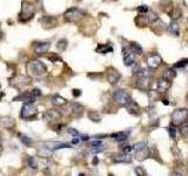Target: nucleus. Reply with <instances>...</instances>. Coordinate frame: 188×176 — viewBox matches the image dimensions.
I'll return each mask as SVG.
<instances>
[{
    "label": "nucleus",
    "mask_w": 188,
    "mask_h": 176,
    "mask_svg": "<svg viewBox=\"0 0 188 176\" xmlns=\"http://www.w3.org/2000/svg\"><path fill=\"white\" fill-rule=\"evenodd\" d=\"M128 135H129V131H116V133L111 134V138L116 142H122V141L127 140Z\"/></svg>",
    "instance_id": "19"
},
{
    "label": "nucleus",
    "mask_w": 188,
    "mask_h": 176,
    "mask_svg": "<svg viewBox=\"0 0 188 176\" xmlns=\"http://www.w3.org/2000/svg\"><path fill=\"white\" fill-rule=\"evenodd\" d=\"M109 176H112V175H109Z\"/></svg>",
    "instance_id": "48"
},
{
    "label": "nucleus",
    "mask_w": 188,
    "mask_h": 176,
    "mask_svg": "<svg viewBox=\"0 0 188 176\" xmlns=\"http://www.w3.org/2000/svg\"><path fill=\"white\" fill-rule=\"evenodd\" d=\"M69 110H71V113L73 115L80 116V115L83 113L85 107H83V105H80V103H72V105L69 106Z\"/></svg>",
    "instance_id": "20"
},
{
    "label": "nucleus",
    "mask_w": 188,
    "mask_h": 176,
    "mask_svg": "<svg viewBox=\"0 0 188 176\" xmlns=\"http://www.w3.org/2000/svg\"><path fill=\"white\" fill-rule=\"evenodd\" d=\"M80 136H81V135H80ZM80 136H74V138H73V140H72V143H73V145H78V143L81 141Z\"/></svg>",
    "instance_id": "41"
},
{
    "label": "nucleus",
    "mask_w": 188,
    "mask_h": 176,
    "mask_svg": "<svg viewBox=\"0 0 188 176\" xmlns=\"http://www.w3.org/2000/svg\"><path fill=\"white\" fill-rule=\"evenodd\" d=\"M1 96H2V93H0V100H1Z\"/></svg>",
    "instance_id": "45"
},
{
    "label": "nucleus",
    "mask_w": 188,
    "mask_h": 176,
    "mask_svg": "<svg viewBox=\"0 0 188 176\" xmlns=\"http://www.w3.org/2000/svg\"><path fill=\"white\" fill-rule=\"evenodd\" d=\"M188 120V109L186 108H179L175 109L171 115V123L175 127H180L182 124L187 123Z\"/></svg>",
    "instance_id": "1"
},
{
    "label": "nucleus",
    "mask_w": 188,
    "mask_h": 176,
    "mask_svg": "<svg viewBox=\"0 0 188 176\" xmlns=\"http://www.w3.org/2000/svg\"><path fill=\"white\" fill-rule=\"evenodd\" d=\"M27 164H28V167L32 169L38 168V162L33 156H27Z\"/></svg>",
    "instance_id": "29"
},
{
    "label": "nucleus",
    "mask_w": 188,
    "mask_h": 176,
    "mask_svg": "<svg viewBox=\"0 0 188 176\" xmlns=\"http://www.w3.org/2000/svg\"><path fill=\"white\" fill-rule=\"evenodd\" d=\"M133 150H134L135 157L138 160L142 161L150 157L149 148L147 147L146 143H143V142H136V143H134L133 145Z\"/></svg>",
    "instance_id": "3"
},
{
    "label": "nucleus",
    "mask_w": 188,
    "mask_h": 176,
    "mask_svg": "<svg viewBox=\"0 0 188 176\" xmlns=\"http://www.w3.org/2000/svg\"><path fill=\"white\" fill-rule=\"evenodd\" d=\"M14 124L15 122L12 117H8V116L0 117V126L4 128H12V127H14Z\"/></svg>",
    "instance_id": "21"
},
{
    "label": "nucleus",
    "mask_w": 188,
    "mask_h": 176,
    "mask_svg": "<svg viewBox=\"0 0 188 176\" xmlns=\"http://www.w3.org/2000/svg\"><path fill=\"white\" fill-rule=\"evenodd\" d=\"M171 176H183L181 173H178V171H173V173H171Z\"/></svg>",
    "instance_id": "42"
},
{
    "label": "nucleus",
    "mask_w": 188,
    "mask_h": 176,
    "mask_svg": "<svg viewBox=\"0 0 188 176\" xmlns=\"http://www.w3.org/2000/svg\"><path fill=\"white\" fill-rule=\"evenodd\" d=\"M122 53H123V63L126 66H132L135 63V54L131 51V48H122Z\"/></svg>",
    "instance_id": "7"
},
{
    "label": "nucleus",
    "mask_w": 188,
    "mask_h": 176,
    "mask_svg": "<svg viewBox=\"0 0 188 176\" xmlns=\"http://www.w3.org/2000/svg\"><path fill=\"white\" fill-rule=\"evenodd\" d=\"M132 150H133V147H131V145H125V147H122V153L131 154Z\"/></svg>",
    "instance_id": "37"
},
{
    "label": "nucleus",
    "mask_w": 188,
    "mask_h": 176,
    "mask_svg": "<svg viewBox=\"0 0 188 176\" xmlns=\"http://www.w3.org/2000/svg\"><path fill=\"white\" fill-rule=\"evenodd\" d=\"M107 81L111 84H115L119 82V80L121 79V75L119 72L114 70V69H109V72L107 73Z\"/></svg>",
    "instance_id": "14"
},
{
    "label": "nucleus",
    "mask_w": 188,
    "mask_h": 176,
    "mask_svg": "<svg viewBox=\"0 0 188 176\" xmlns=\"http://www.w3.org/2000/svg\"><path fill=\"white\" fill-rule=\"evenodd\" d=\"M98 163H99V159L97 157V156H95V157L93 159V164H94V166H97Z\"/></svg>",
    "instance_id": "43"
},
{
    "label": "nucleus",
    "mask_w": 188,
    "mask_h": 176,
    "mask_svg": "<svg viewBox=\"0 0 188 176\" xmlns=\"http://www.w3.org/2000/svg\"><path fill=\"white\" fill-rule=\"evenodd\" d=\"M168 31H169V33L174 34L175 37L179 35V25H178V23L176 21H172V23H169V26H168Z\"/></svg>",
    "instance_id": "24"
},
{
    "label": "nucleus",
    "mask_w": 188,
    "mask_h": 176,
    "mask_svg": "<svg viewBox=\"0 0 188 176\" xmlns=\"http://www.w3.org/2000/svg\"><path fill=\"white\" fill-rule=\"evenodd\" d=\"M113 161L115 163H129L132 161V156L131 154H125V153H119L113 155Z\"/></svg>",
    "instance_id": "12"
},
{
    "label": "nucleus",
    "mask_w": 188,
    "mask_h": 176,
    "mask_svg": "<svg viewBox=\"0 0 188 176\" xmlns=\"http://www.w3.org/2000/svg\"><path fill=\"white\" fill-rule=\"evenodd\" d=\"M32 93L34 94V96H35V98H40V96H41V91H40V89H38V88H34V89L32 91Z\"/></svg>",
    "instance_id": "39"
},
{
    "label": "nucleus",
    "mask_w": 188,
    "mask_h": 176,
    "mask_svg": "<svg viewBox=\"0 0 188 176\" xmlns=\"http://www.w3.org/2000/svg\"><path fill=\"white\" fill-rule=\"evenodd\" d=\"M162 63V59L158 54H152L147 59V66L150 69H157L160 67V65Z\"/></svg>",
    "instance_id": "8"
},
{
    "label": "nucleus",
    "mask_w": 188,
    "mask_h": 176,
    "mask_svg": "<svg viewBox=\"0 0 188 176\" xmlns=\"http://www.w3.org/2000/svg\"><path fill=\"white\" fill-rule=\"evenodd\" d=\"M172 153H173V155H174L175 161H178V162H181V161H182V153H181V150L176 147V145H173V147H172Z\"/></svg>",
    "instance_id": "25"
},
{
    "label": "nucleus",
    "mask_w": 188,
    "mask_h": 176,
    "mask_svg": "<svg viewBox=\"0 0 188 176\" xmlns=\"http://www.w3.org/2000/svg\"><path fill=\"white\" fill-rule=\"evenodd\" d=\"M126 109L128 110V113H129V114H133V115H135V116H138V115L141 114L140 107H139V105L136 103L134 100H132L127 106H126Z\"/></svg>",
    "instance_id": "17"
},
{
    "label": "nucleus",
    "mask_w": 188,
    "mask_h": 176,
    "mask_svg": "<svg viewBox=\"0 0 188 176\" xmlns=\"http://www.w3.org/2000/svg\"><path fill=\"white\" fill-rule=\"evenodd\" d=\"M64 16H65V20L68 21V23H76V21H79L83 16V12L80 11L79 8L72 7L68 8L67 11L65 12Z\"/></svg>",
    "instance_id": "5"
},
{
    "label": "nucleus",
    "mask_w": 188,
    "mask_h": 176,
    "mask_svg": "<svg viewBox=\"0 0 188 176\" xmlns=\"http://www.w3.org/2000/svg\"><path fill=\"white\" fill-rule=\"evenodd\" d=\"M60 112L59 110H55V109H50V110H46L42 117L46 122H53V121H57L60 119Z\"/></svg>",
    "instance_id": "10"
},
{
    "label": "nucleus",
    "mask_w": 188,
    "mask_h": 176,
    "mask_svg": "<svg viewBox=\"0 0 188 176\" xmlns=\"http://www.w3.org/2000/svg\"><path fill=\"white\" fill-rule=\"evenodd\" d=\"M95 51L100 54H106V53H111L113 52V47L111 45H99Z\"/></svg>",
    "instance_id": "22"
},
{
    "label": "nucleus",
    "mask_w": 188,
    "mask_h": 176,
    "mask_svg": "<svg viewBox=\"0 0 188 176\" xmlns=\"http://www.w3.org/2000/svg\"><path fill=\"white\" fill-rule=\"evenodd\" d=\"M28 72H30L31 75L35 77H44L46 73H47V67L45 66V63L40 60H33L28 63L27 66Z\"/></svg>",
    "instance_id": "2"
},
{
    "label": "nucleus",
    "mask_w": 188,
    "mask_h": 176,
    "mask_svg": "<svg viewBox=\"0 0 188 176\" xmlns=\"http://www.w3.org/2000/svg\"><path fill=\"white\" fill-rule=\"evenodd\" d=\"M134 173H135L136 176H146V170L143 169V167L141 166H138L134 168Z\"/></svg>",
    "instance_id": "31"
},
{
    "label": "nucleus",
    "mask_w": 188,
    "mask_h": 176,
    "mask_svg": "<svg viewBox=\"0 0 188 176\" xmlns=\"http://www.w3.org/2000/svg\"><path fill=\"white\" fill-rule=\"evenodd\" d=\"M79 1H80V0H79Z\"/></svg>",
    "instance_id": "49"
},
{
    "label": "nucleus",
    "mask_w": 188,
    "mask_h": 176,
    "mask_svg": "<svg viewBox=\"0 0 188 176\" xmlns=\"http://www.w3.org/2000/svg\"><path fill=\"white\" fill-rule=\"evenodd\" d=\"M34 14V8L31 4H27L26 1L23 2V8H21V19L23 20H27V19H31Z\"/></svg>",
    "instance_id": "9"
},
{
    "label": "nucleus",
    "mask_w": 188,
    "mask_h": 176,
    "mask_svg": "<svg viewBox=\"0 0 188 176\" xmlns=\"http://www.w3.org/2000/svg\"><path fill=\"white\" fill-rule=\"evenodd\" d=\"M67 131L71 134V135H73V136H80V135H81V134H80L76 129H74V128H68Z\"/></svg>",
    "instance_id": "36"
},
{
    "label": "nucleus",
    "mask_w": 188,
    "mask_h": 176,
    "mask_svg": "<svg viewBox=\"0 0 188 176\" xmlns=\"http://www.w3.org/2000/svg\"><path fill=\"white\" fill-rule=\"evenodd\" d=\"M88 145L92 147V148H99V147H102L104 143H102V141H100V140H98V141L95 140V141H92V142H90Z\"/></svg>",
    "instance_id": "33"
},
{
    "label": "nucleus",
    "mask_w": 188,
    "mask_h": 176,
    "mask_svg": "<svg viewBox=\"0 0 188 176\" xmlns=\"http://www.w3.org/2000/svg\"><path fill=\"white\" fill-rule=\"evenodd\" d=\"M51 103L53 106H57V107H61V106H65L67 103V101L65 98H62L59 94H55L51 98Z\"/></svg>",
    "instance_id": "18"
},
{
    "label": "nucleus",
    "mask_w": 188,
    "mask_h": 176,
    "mask_svg": "<svg viewBox=\"0 0 188 176\" xmlns=\"http://www.w3.org/2000/svg\"><path fill=\"white\" fill-rule=\"evenodd\" d=\"M187 100H188V96H187Z\"/></svg>",
    "instance_id": "47"
},
{
    "label": "nucleus",
    "mask_w": 188,
    "mask_h": 176,
    "mask_svg": "<svg viewBox=\"0 0 188 176\" xmlns=\"http://www.w3.org/2000/svg\"><path fill=\"white\" fill-rule=\"evenodd\" d=\"M159 94L160 93L155 92V91H149L148 92V98H149L150 101H154V100H157L159 98Z\"/></svg>",
    "instance_id": "34"
},
{
    "label": "nucleus",
    "mask_w": 188,
    "mask_h": 176,
    "mask_svg": "<svg viewBox=\"0 0 188 176\" xmlns=\"http://www.w3.org/2000/svg\"><path fill=\"white\" fill-rule=\"evenodd\" d=\"M45 147L50 150H57V149H62V148H71V145L65 143V142H46Z\"/></svg>",
    "instance_id": "13"
},
{
    "label": "nucleus",
    "mask_w": 188,
    "mask_h": 176,
    "mask_svg": "<svg viewBox=\"0 0 188 176\" xmlns=\"http://www.w3.org/2000/svg\"><path fill=\"white\" fill-rule=\"evenodd\" d=\"M167 131H168L169 138H172V140H176V128H175V126H173L171 123V126L167 128Z\"/></svg>",
    "instance_id": "28"
},
{
    "label": "nucleus",
    "mask_w": 188,
    "mask_h": 176,
    "mask_svg": "<svg viewBox=\"0 0 188 176\" xmlns=\"http://www.w3.org/2000/svg\"><path fill=\"white\" fill-rule=\"evenodd\" d=\"M72 92H73L72 94H73L74 98H79V96L81 95V91H80V89H73Z\"/></svg>",
    "instance_id": "40"
},
{
    "label": "nucleus",
    "mask_w": 188,
    "mask_h": 176,
    "mask_svg": "<svg viewBox=\"0 0 188 176\" xmlns=\"http://www.w3.org/2000/svg\"><path fill=\"white\" fill-rule=\"evenodd\" d=\"M138 11H139L140 13H147V12H148V7H147L146 5H143V6H139Z\"/></svg>",
    "instance_id": "38"
},
{
    "label": "nucleus",
    "mask_w": 188,
    "mask_h": 176,
    "mask_svg": "<svg viewBox=\"0 0 188 176\" xmlns=\"http://www.w3.org/2000/svg\"><path fill=\"white\" fill-rule=\"evenodd\" d=\"M113 100L122 107H126L128 103L132 101V98L129 95V93H127L125 89H116L113 92Z\"/></svg>",
    "instance_id": "4"
},
{
    "label": "nucleus",
    "mask_w": 188,
    "mask_h": 176,
    "mask_svg": "<svg viewBox=\"0 0 188 176\" xmlns=\"http://www.w3.org/2000/svg\"><path fill=\"white\" fill-rule=\"evenodd\" d=\"M38 114V109L37 107L33 105V103H25L21 108V112H20V116L21 119H32Z\"/></svg>",
    "instance_id": "6"
},
{
    "label": "nucleus",
    "mask_w": 188,
    "mask_h": 176,
    "mask_svg": "<svg viewBox=\"0 0 188 176\" xmlns=\"http://www.w3.org/2000/svg\"><path fill=\"white\" fill-rule=\"evenodd\" d=\"M131 51H132L134 54H138V55H141V54L143 53L142 47L140 46L139 44H136V42H132V44H131Z\"/></svg>",
    "instance_id": "26"
},
{
    "label": "nucleus",
    "mask_w": 188,
    "mask_h": 176,
    "mask_svg": "<svg viewBox=\"0 0 188 176\" xmlns=\"http://www.w3.org/2000/svg\"><path fill=\"white\" fill-rule=\"evenodd\" d=\"M50 48H51V44L50 42H40L34 48V53L37 54V55H41V54L47 53L50 51Z\"/></svg>",
    "instance_id": "16"
},
{
    "label": "nucleus",
    "mask_w": 188,
    "mask_h": 176,
    "mask_svg": "<svg viewBox=\"0 0 188 176\" xmlns=\"http://www.w3.org/2000/svg\"><path fill=\"white\" fill-rule=\"evenodd\" d=\"M17 100L24 101L25 103H33V102L37 100V98L34 96V94H33L32 92H27V93H23L21 95L17 96V98L14 99V101H17Z\"/></svg>",
    "instance_id": "15"
},
{
    "label": "nucleus",
    "mask_w": 188,
    "mask_h": 176,
    "mask_svg": "<svg viewBox=\"0 0 188 176\" xmlns=\"http://www.w3.org/2000/svg\"><path fill=\"white\" fill-rule=\"evenodd\" d=\"M180 134L183 138H188V123H185L180 126Z\"/></svg>",
    "instance_id": "30"
},
{
    "label": "nucleus",
    "mask_w": 188,
    "mask_h": 176,
    "mask_svg": "<svg viewBox=\"0 0 188 176\" xmlns=\"http://www.w3.org/2000/svg\"><path fill=\"white\" fill-rule=\"evenodd\" d=\"M187 65H188V59L187 58H185V59H181V60H179L178 62H175L173 68H183V67H186Z\"/></svg>",
    "instance_id": "27"
},
{
    "label": "nucleus",
    "mask_w": 188,
    "mask_h": 176,
    "mask_svg": "<svg viewBox=\"0 0 188 176\" xmlns=\"http://www.w3.org/2000/svg\"><path fill=\"white\" fill-rule=\"evenodd\" d=\"M79 176H85V175H83V174H80V175H79Z\"/></svg>",
    "instance_id": "46"
},
{
    "label": "nucleus",
    "mask_w": 188,
    "mask_h": 176,
    "mask_svg": "<svg viewBox=\"0 0 188 176\" xmlns=\"http://www.w3.org/2000/svg\"><path fill=\"white\" fill-rule=\"evenodd\" d=\"M1 153H2V145H0V155H1Z\"/></svg>",
    "instance_id": "44"
},
{
    "label": "nucleus",
    "mask_w": 188,
    "mask_h": 176,
    "mask_svg": "<svg viewBox=\"0 0 188 176\" xmlns=\"http://www.w3.org/2000/svg\"><path fill=\"white\" fill-rule=\"evenodd\" d=\"M57 47H58V49H59V51H65V49H66V47H67V41H66L65 39H62V40H60V41L58 42Z\"/></svg>",
    "instance_id": "32"
},
{
    "label": "nucleus",
    "mask_w": 188,
    "mask_h": 176,
    "mask_svg": "<svg viewBox=\"0 0 188 176\" xmlns=\"http://www.w3.org/2000/svg\"><path fill=\"white\" fill-rule=\"evenodd\" d=\"M169 88H171V81H169V80H167V79H165V77L159 79L158 82H157V89H158V93L164 94V93L167 92Z\"/></svg>",
    "instance_id": "11"
},
{
    "label": "nucleus",
    "mask_w": 188,
    "mask_h": 176,
    "mask_svg": "<svg viewBox=\"0 0 188 176\" xmlns=\"http://www.w3.org/2000/svg\"><path fill=\"white\" fill-rule=\"evenodd\" d=\"M87 116L90 117V120H92L93 122H100L101 121V116L97 110H90L87 113Z\"/></svg>",
    "instance_id": "23"
},
{
    "label": "nucleus",
    "mask_w": 188,
    "mask_h": 176,
    "mask_svg": "<svg viewBox=\"0 0 188 176\" xmlns=\"http://www.w3.org/2000/svg\"><path fill=\"white\" fill-rule=\"evenodd\" d=\"M21 142H23L25 145H32V140H31L28 136H25V135H21Z\"/></svg>",
    "instance_id": "35"
}]
</instances>
